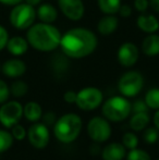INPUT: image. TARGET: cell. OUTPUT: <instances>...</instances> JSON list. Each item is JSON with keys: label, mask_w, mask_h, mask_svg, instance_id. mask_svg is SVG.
Listing matches in <instances>:
<instances>
[{"label": "cell", "mask_w": 159, "mask_h": 160, "mask_svg": "<svg viewBox=\"0 0 159 160\" xmlns=\"http://www.w3.org/2000/svg\"><path fill=\"white\" fill-rule=\"evenodd\" d=\"M97 45L98 39L95 33L84 28H75L62 35L60 48L68 58L82 59L92 55Z\"/></svg>", "instance_id": "obj_1"}, {"label": "cell", "mask_w": 159, "mask_h": 160, "mask_svg": "<svg viewBox=\"0 0 159 160\" xmlns=\"http://www.w3.org/2000/svg\"><path fill=\"white\" fill-rule=\"evenodd\" d=\"M61 33L56 26L50 23H34L27 28L26 39L31 47L42 52L53 51L60 47Z\"/></svg>", "instance_id": "obj_2"}, {"label": "cell", "mask_w": 159, "mask_h": 160, "mask_svg": "<svg viewBox=\"0 0 159 160\" xmlns=\"http://www.w3.org/2000/svg\"><path fill=\"white\" fill-rule=\"evenodd\" d=\"M82 118L77 113H66L57 119L53 124V135L62 144H71L77 141L82 132Z\"/></svg>", "instance_id": "obj_3"}, {"label": "cell", "mask_w": 159, "mask_h": 160, "mask_svg": "<svg viewBox=\"0 0 159 160\" xmlns=\"http://www.w3.org/2000/svg\"><path fill=\"white\" fill-rule=\"evenodd\" d=\"M102 117L110 122H121L132 113V103L124 96H112L102 102Z\"/></svg>", "instance_id": "obj_4"}, {"label": "cell", "mask_w": 159, "mask_h": 160, "mask_svg": "<svg viewBox=\"0 0 159 160\" xmlns=\"http://www.w3.org/2000/svg\"><path fill=\"white\" fill-rule=\"evenodd\" d=\"M36 15L37 13L34 7L26 2H21L13 7L9 15V21L17 30H27L35 23Z\"/></svg>", "instance_id": "obj_5"}, {"label": "cell", "mask_w": 159, "mask_h": 160, "mask_svg": "<svg viewBox=\"0 0 159 160\" xmlns=\"http://www.w3.org/2000/svg\"><path fill=\"white\" fill-rule=\"evenodd\" d=\"M144 86V78L137 71L125 72L118 82V89L127 98L135 97L141 93Z\"/></svg>", "instance_id": "obj_6"}, {"label": "cell", "mask_w": 159, "mask_h": 160, "mask_svg": "<svg viewBox=\"0 0 159 160\" xmlns=\"http://www.w3.org/2000/svg\"><path fill=\"white\" fill-rule=\"evenodd\" d=\"M104 101V94L99 88L88 86L77 92L75 105L83 111H93L97 109Z\"/></svg>", "instance_id": "obj_7"}, {"label": "cell", "mask_w": 159, "mask_h": 160, "mask_svg": "<svg viewBox=\"0 0 159 160\" xmlns=\"http://www.w3.org/2000/svg\"><path fill=\"white\" fill-rule=\"evenodd\" d=\"M110 121L107 120L105 117H94L87 123V134L89 138L97 144L107 142L111 136V125Z\"/></svg>", "instance_id": "obj_8"}, {"label": "cell", "mask_w": 159, "mask_h": 160, "mask_svg": "<svg viewBox=\"0 0 159 160\" xmlns=\"http://www.w3.org/2000/svg\"><path fill=\"white\" fill-rule=\"evenodd\" d=\"M23 118V106L15 100L6 101L0 105V123L3 128L10 130Z\"/></svg>", "instance_id": "obj_9"}, {"label": "cell", "mask_w": 159, "mask_h": 160, "mask_svg": "<svg viewBox=\"0 0 159 160\" xmlns=\"http://www.w3.org/2000/svg\"><path fill=\"white\" fill-rule=\"evenodd\" d=\"M27 139L30 144L36 149H44L50 142V132L49 127L42 122H35L28 128Z\"/></svg>", "instance_id": "obj_10"}, {"label": "cell", "mask_w": 159, "mask_h": 160, "mask_svg": "<svg viewBox=\"0 0 159 160\" xmlns=\"http://www.w3.org/2000/svg\"><path fill=\"white\" fill-rule=\"evenodd\" d=\"M58 4L64 14L71 21H80L85 12V7L82 0H58Z\"/></svg>", "instance_id": "obj_11"}, {"label": "cell", "mask_w": 159, "mask_h": 160, "mask_svg": "<svg viewBox=\"0 0 159 160\" xmlns=\"http://www.w3.org/2000/svg\"><path fill=\"white\" fill-rule=\"evenodd\" d=\"M140 50L137 46L131 42H123L118 50V61L124 68H131L137 62Z\"/></svg>", "instance_id": "obj_12"}, {"label": "cell", "mask_w": 159, "mask_h": 160, "mask_svg": "<svg viewBox=\"0 0 159 160\" xmlns=\"http://www.w3.org/2000/svg\"><path fill=\"white\" fill-rule=\"evenodd\" d=\"M1 71L7 78H19L24 75L26 72V64L24 61L17 58L9 59L1 65Z\"/></svg>", "instance_id": "obj_13"}, {"label": "cell", "mask_w": 159, "mask_h": 160, "mask_svg": "<svg viewBox=\"0 0 159 160\" xmlns=\"http://www.w3.org/2000/svg\"><path fill=\"white\" fill-rule=\"evenodd\" d=\"M127 157V148L122 143H110L102 150V160H123Z\"/></svg>", "instance_id": "obj_14"}, {"label": "cell", "mask_w": 159, "mask_h": 160, "mask_svg": "<svg viewBox=\"0 0 159 160\" xmlns=\"http://www.w3.org/2000/svg\"><path fill=\"white\" fill-rule=\"evenodd\" d=\"M28 46H30V44H28L26 38L22 37V36H13V37L9 38L6 48L12 56L20 57L27 51Z\"/></svg>", "instance_id": "obj_15"}, {"label": "cell", "mask_w": 159, "mask_h": 160, "mask_svg": "<svg viewBox=\"0 0 159 160\" xmlns=\"http://www.w3.org/2000/svg\"><path fill=\"white\" fill-rule=\"evenodd\" d=\"M136 25L141 31L148 34L156 33L159 30V21L154 14H143L138 15L136 20Z\"/></svg>", "instance_id": "obj_16"}, {"label": "cell", "mask_w": 159, "mask_h": 160, "mask_svg": "<svg viewBox=\"0 0 159 160\" xmlns=\"http://www.w3.org/2000/svg\"><path fill=\"white\" fill-rule=\"evenodd\" d=\"M118 26H119L118 18L115 17V14H106L98 21L97 30L102 35L108 36L115 33L117 31Z\"/></svg>", "instance_id": "obj_17"}, {"label": "cell", "mask_w": 159, "mask_h": 160, "mask_svg": "<svg viewBox=\"0 0 159 160\" xmlns=\"http://www.w3.org/2000/svg\"><path fill=\"white\" fill-rule=\"evenodd\" d=\"M42 108L36 101H28L23 106V117L32 123L38 122L42 118Z\"/></svg>", "instance_id": "obj_18"}, {"label": "cell", "mask_w": 159, "mask_h": 160, "mask_svg": "<svg viewBox=\"0 0 159 160\" xmlns=\"http://www.w3.org/2000/svg\"><path fill=\"white\" fill-rule=\"evenodd\" d=\"M142 51L145 56L155 57L159 55V35L153 33L144 38L142 42Z\"/></svg>", "instance_id": "obj_19"}, {"label": "cell", "mask_w": 159, "mask_h": 160, "mask_svg": "<svg viewBox=\"0 0 159 160\" xmlns=\"http://www.w3.org/2000/svg\"><path fill=\"white\" fill-rule=\"evenodd\" d=\"M37 18L40 22L44 23H53L58 18V11L52 4L50 3H42L38 7L36 11Z\"/></svg>", "instance_id": "obj_20"}, {"label": "cell", "mask_w": 159, "mask_h": 160, "mask_svg": "<svg viewBox=\"0 0 159 160\" xmlns=\"http://www.w3.org/2000/svg\"><path fill=\"white\" fill-rule=\"evenodd\" d=\"M151 117L148 112H136L130 119V127L135 132H141L149 125Z\"/></svg>", "instance_id": "obj_21"}, {"label": "cell", "mask_w": 159, "mask_h": 160, "mask_svg": "<svg viewBox=\"0 0 159 160\" xmlns=\"http://www.w3.org/2000/svg\"><path fill=\"white\" fill-rule=\"evenodd\" d=\"M98 7L105 14H116L119 12L121 0H98Z\"/></svg>", "instance_id": "obj_22"}, {"label": "cell", "mask_w": 159, "mask_h": 160, "mask_svg": "<svg viewBox=\"0 0 159 160\" xmlns=\"http://www.w3.org/2000/svg\"><path fill=\"white\" fill-rule=\"evenodd\" d=\"M144 100L149 109L158 110L159 109V88L158 87H154V88L149 89L144 97Z\"/></svg>", "instance_id": "obj_23"}, {"label": "cell", "mask_w": 159, "mask_h": 160, "mask_svg": "<svg viewBox=\"0 0 159 160\" xmlns=\"http://www.w3.org/2000/svg\"><path fill=\"white\" fill-rule=\"evenodd\" d=\"M13 142H14V138L11 132L0 128V154L8 152L12 147Z\"/></svg>", "instance_id": "obj_24"}, {"label": "cell", "mask_w": 159, "mask_h": 160, "mask_svg": "<svg viewBox=\"0 0 159 160\" xmlns=\"http://www.w3.org/2000/svg\"><path fill=\"white\" fill-rule=\"evenodd\" d=\"M28 92V85L26 84L24 81L17 80L11 84L10 86V93L12 96L17 97V98H21L24 97Z\"/></svg>", "instance_id": "obj_25"}, {"label": "cell", "mask_w": 159, "mask_h": 160, "mask_svg": "<svg viewBox=\"0 0 159 160\" xmlns=\"http://www.w3.org/2000/svg\"><path fill=\"white\" fill-rule=\"evenodd\" d=\"M127 160H152V157L146 150L141 149V148L136 147L134 149H130L127 152Z\"/></svg>", "instance_id": "obj_26"}, {"label": "cell", "mask_w": 159, "mask_h": 160, "mask_svg": "<svg viewBox=\"0 0 159 160\" xmlns=\"http://www.w3.org/2000/svg\"><path fill=\"white\" fill-rule=\"evenodd\" d=\"M122 144L127 149H134L138 146V137L135 133L127 132L122 136Z\"/></svg>", "instance_id": "obj_27"}, {"label": "cell", "mask_w": 159, "mask_h": 160, "mask_svg": "<svg viewBox=\"0 0 159 160\" xmlns=\"http://www.w3.org/2000/svg\"><path fill=\"white\" fill-rule=\"evenodd\" d=\"M143 138L147 144H156L159 141V131L155 127H147L144 130Z\"/></svg>", "instance_id": "obj_28"}, {"label": "cell", "mask_w": 159, "mask_h": 160, "mask_svg": "<svg viewBox=\"0 0 159 160\" xmlns=\"http://www.w3.org/2000/svg\"><path fill=\"white\" fill-rule=\"evenodd\" d=\"M10 132H11V134H12L14 141H23V139H25L26 136H27V131H26V128H24L23 125L19 124V123L13 125V127L10 128Z\"/></svg>", "instance_id": "obj_29"}, {"label": "cell", "mask_w": 159, "mask_h": 160, "mask_svg": "<svg viewBox=\"0 0 159 160\" xmlns=\"http://www.w3.org/2000/svg\"><path fill=\"white\" fill-rule=\"evenodd\" d=\"M10 87L4 81L0 80V105L4 103L6 101L9 100V97H10Z\"/></svg>", "instance_id": "obj_30"}, {"label": "cell", "mask_w": 159, "mask_h": 160, "mask_svg": "<svg viewBox=\"0 0 159 160\" xmlns=\"http://www.w3.org/2000/svg\"><path fill=\"white\" fill-rule=\"evenodd\" d=\"M148 109L149 108L147 107L145 100L137 99V100H135L132 103V112L133 113H136V112H148Z\"/></svg>", "instance_id": "obj_31"}, {"label": "cell", "mask_w": 159, "mask_h": 160, "mask_svg": "<svg viewBox=\"0 0 159 160\" xmlns=\"http://www.w3.org/2000/svg\"><path fill=\"white\" fill-rule=\"evenodd\" d=\"M57 119L58 118L56 117V113L49 111V112H46V113L42 114V123H45L47 127H53V124L56 123Z\"/></svg>", "instance_id": "obj_32"}, {"label": "cell", "mask_w": 159, "mask_h": 160, "mask_svg": "<svg viewBox=\"0 0 159 160\" xmlns=\"http://www.w3.org/2000/svg\"><path fill=\"white\" fill-rule=\"evenodd\" d=\"M9 38H10V37H9L8 31L6 30V28H4V26L0 25V51L7 47V44H8Z\"/></svg>", "instance_id": "obj_33"}, {"label": "cell", "mask_w": 159, "mask_h": 160, "mask_svg": "<svg viewBox=\"0 0 159 160\" xmlns=\"http://www.w3.org/2000/svg\"><path fill=\"white\" fill-rule=\"evenodd\" d=\"M149 7V0H134V8L138 12L144 13Z\"/></svg>", "instance_id": "obj_34"}, {"label": "cell", "mask_w": 159, "mask_h": 160, "mask_svg": "<svg viewBox=\"0 0 159 160\" xmlns=\"http://www.w3.org/2000/svg\"><path fill=\"white\" fill-rule=\"evenodd\" d=\"M77 93L74 91H67L63 95V99L67 103H75L77 101Z\"/></svg>", "instance_id": "obj_35"}, {"label": "cell", "mask_w": 159, "mask_h": 160, "mask_svg": "<svg viewBox=\"0 0 159 160\" xmlns=\"http://www.w3.org/2000/svg\"><path fill=\"white\" fill-rule=\"evenodd\" d=\"M119 14L122 18H130L132 14V8L127 4H121L119 9Z\"/></svg>", "instance_id": "obj_36"}, {"label": "cell", "mask_w": 159, "mask_h": 160, "mask_svg": "<svg viewBox=\"0 0 159 160\" xmlns=\"http://www.w3.org/2000/svg\"><path fill=\"white\" fill-rule=\"evenodd\" d=\"M23 0H0V3L4 4V6H17V4L21 3Z\"/></svg>", "instance_id": "obj_37"}, {"label": "cell", "mask_w": 159, "mask_h": 160, "mask_svg": "<svg viewBox=\"0 0 159 160\" xmlns=\"http://www.w3.org/2000/svg\"><path fill=\"white\" fill-rule=\"evenodd\" d=\"M149 7L152 10L159 13V0H149Z\"/></svg>", "instance_id": "obj_38"}, {"label": "cell", "mask_w": 159, "mask_h": 160, "mask_svg": "<svg viewBox=\"0 0 159 160\" xmlns=\"http://www.w3.org/2000/svg\"><path fill=\"white\" fill-rule=\"evenodd\" d=\"M153 122H154V127H155L159 131V109L156 110L155 114H154Z\"/></svg>", "instance_id": "obj_39"}, {"label": "cell", "mask_w": 159, "mask_h": 160, "mask_svg": "<svg viewBox=\"0 0 159 160\" xmlns=\"http://www.w3.org/2000/svg\"><path fill=\"white\" fill-rule=\"evenodd\" d=\"M26 3L31 4V6L35 7V6H38V4L42 2V0H25Z\"/></svg>", "instance_id": "obj_40"}, {"label": "cell", "mask_w": 159, "mask_h": 160, "mask_svg": "<svg viewBox=\"0 0 159 160\" xmlns=\"http://www.w3.org/2000/svg\"><path fill=\"white\" fill-rule=\"evenodd\" d=\"M0 71H1V65H0Z\"/></svg>", "instance_id": "obj_41"}, {"label": "cell", "mask_w": 159, "mask_h": 160, "mask_svg": "<svg viewBox=\"0 0 159 160\" xmlns=\"http://www.w3.org/2000/svg\"><path fill=\"white\" fill-rule=\"evenodd\" d=\"M158 160H159V159H158Z\"/></svg>", "instance_id": "obj_42"}]
</instances>
